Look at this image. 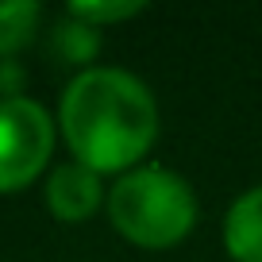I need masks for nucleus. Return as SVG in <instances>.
I'll use <instances>...</instances> for the list:
<instances>
[{"label": "nucleus", "instance_id": "1a4fd4ad", "mask_svg": "<svg viewBox=\"0 0 262 262\" xmlns=\"http://www.w3.org/2000/svg\"><path fill=\"white\" fill-rule=\"evenodd\" d=\"M0 93L4 97H24V70L16 62H0Z\"/></svg>", "mask_w": 262, "mask_h": 262}, {"label": "nucleus", "instance_id": "0eeeda50", "mask_svg": "<svg viewBox=\"0 0 262 262\" xmlns=\"http://www.w3.org/2000/svg\"><path fill=\"white\" fill-rule=\"evenodd\" d=\"M54 50H58L62 62L89 70L93 58L100 54V31L89 27V24H81V19H74V16H66L62 24L54 27Z\"/></svg>", "mask_w": 262, "mask_h": 262}, {"label": "nucleus", "instance_id": "423d86ee", "mask_svg": "<svg viewBox=\"0 0 262 262\" xmlns=\"http://www.w3.org/2000/svg\"><path fill=\"white\" fill-rule=\"evenodd\" d=\"M42 8L35 0H4L0 4V62H8L19 47L35 39Z\"/></svg>", "mask_w": 262, "mask_h": 262}, {"label": "nucleus", "instance_id": "39448f33", "mask_svg": "<svg viewBox=\"0 0 262 262\" xmlns=\"http://www.w3.org/2000/svg\"><path fill=\"white\" fill-rule=\"evenodd\" d=\"M224 251L231 262H262V185H251L224 212Z\"/></svg>", "mask_w": 262, "mask_h": 262}, {"label": "nucleus", "instance_id": "f257e3e1", "mask_svg": "<svg viewBox=\"0 0 262 262\" xmlns=\"http://www.w3.org/2000/svg\"><path fill=\"white\" fill-rule=\"evenodd\" d=\"M58 135L74 162L108 173L143 166L158 139V100L150 85L120 66H89L70 77L58 100Z\"/></svg>", "mask_w": 262, "mask_h": 262}, {"label": "nucleus", "instance_id": "6e6552de", "mask_svg": "<svg viewBox=\"0 0 262 262\" xmlns=\"http://www.w3.org/2000/svg\"><path fill=\"white\" fill-rule=\"evenodd\" d=\"M143 12H147L143 0H74V4L66 8V16H74V19H81V24L104 31V27L135 19V16H143Z\"/></svg>", "mask_w": 262, "mask_h": 262}, {"label": "nucleus", "instance_id": "20e7f679", "mask_svg": "<svg viewBox=\"0 0 262 262\" xmlns=\"http://www.w3.org/2000/svg\"><path fill=\"white\" fill-rule=\"evenodd\" d=\"M42 196H47V208L54 220L62 224H85L108 205V185L97 170L81 162H58L54 170L42 181Z\"/></svg>", "mask_w": 262, "mask_h": 262}, {"label": "nucleus", "instance_id": "7ed1b4c3", "mask_svg": "<svg viewBox=\"0 0 262 262\" xmlns=\"http://www.w3.org/2000/svg\"><path fill=\"white\" fill-rule=\"evenodd\" d=\"M58 120L35 97H0V193L35 185L54 155Z\"/></svg>", "mask_w": 262, "mask_h": 262}, {"label": "nucleus", "instance_id": "f03ea898", "mask_svg": "<svg viewBox=\"0 0 262 262\" xmlns=\"http://www.w3.org/2000/svg\"><path fill=\"white\" fill-rule=\"evenodd\" d=\"M108 224L139 251H170L196 228V193L178 170L143 162L108 185Z\"/></svg>", "mask_w": 262, "mask_h": 262}]
</instances>
